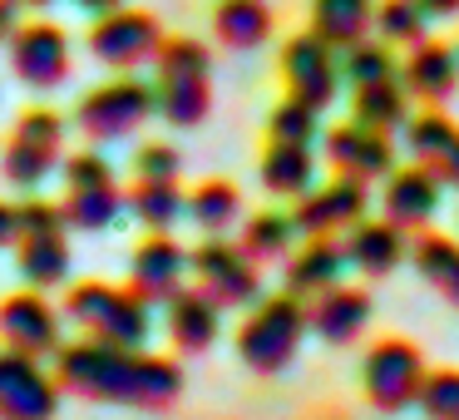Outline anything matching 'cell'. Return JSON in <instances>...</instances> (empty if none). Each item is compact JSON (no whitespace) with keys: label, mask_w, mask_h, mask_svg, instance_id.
I'll use <instances>...</instances> for the list:
<instances>
[{"label":"cell","mask_w":459,"mask_h":420,"mask_svg":"<svg viewBox=\"0 0 459 420\" xmlns=\"http://www.w3.org/2000/svg\"><path fill=\"white\" fill-rule=\"evenodd\" d=\"M0 337L5 346L30 351V356H55L60 351V311L45 302V292H15L0 302Z\"/></svg>","instance_id":"e0dca14e"},{"label":"cell","mask_w":459,"mask_h":420,"mask_svg":"<svg viewBox=\"0 0 459 420\" xmlns=\"http://www.w3.org/2000/svg\"><path fill=\"white\" fill-rule=\"evenodd\" d=\"M163 307H169V337H173V346H178V351L198 356V351H208L212 341H218L222 307L203 287H178Z\"/></svg>","instance_id":"603a6c76"},{"label":"cell","mask_w":459,"mask_h":420,"mask_svg":"<svg viewBox=\"0 0 459 420\" xmlns=\"http://www.w3.org/2000/svg\"><path fill=\"white\" fill-rule=\"evenodd\" d=\"M163 45V25L149 11H134V5H114V11L94 15L90 25V55L109 70H139L159 55Z\"/></svg>","instance_id":"8fae6325"},{"label":"cell","mask_w":459,"mask_h":420,"mask_svg":"<svg viewBox=\"0 0 459 420\" xmlns=\"http://www.w3.org/2000/svg\"><path fill=\"white\" fill-rule=\"evenodd\" d=\"M65 317L94 341H114V346H143L149 341V302L134 287H114V282H74L65 297Z\"/></svg>","instance_id":"277c9868"},{"label":"cell","mask_w":459,"mask_h":420,"mask_svg":"<svg viewBox=\"0 0 459 420\" xmlns=\"http://www.w3.org/2000/svg\"><path fill=\"white\" fill-rule=\"evenodd\" d=\"M60 213H65V228H80V232H104L124 213V193H119V179H114V163L100 149H80L65 163Z\"/></svg>","instance_id":"8992f818"},{"label":"cell","mask_w":459,"mask_h":420,"mask_svg":"<svg viewBox=\"0 0 459 420\" xmlns=\"http://www.w3.org/2000/svg\"><path fill=\"white\" fill-rule=\"evenodd\" d=\"M262 173V188L277 193V198H301V193L316 183V153L311 144H287V139H272L267 153L257 163Z\"/></svg>","instance_id":"d4e9b609"},{"label":"cell","mask_w":459,"mask_h":420,"mask_svg":"<svg viewBox=\"0 0 459 420\" xmlns=\"http://www.w3.org/2000/svg\"><path fill=\"white\" fill-rule=\"evenodd\" d=\"M307 302L277 292V297H257L247 311V321L238 327V356L257 376H277L297 361V346L307 337Z\"/></svg>","instance_id":"3957f363"},{"label":"cell","mask_w":459,"mask_h":420,"mask_svg":"<svg viewBox=\"0 0 459 420\" xmlns=\"http://www.w3.org/2000/svg\"><path fill=\"white\" fill-rule=\"evenodd\" d=\"M60 149H65V119L55 109H25L15 119L5 153H0V173L15 188H35L45 183V173L60 169Z\"/></svg>","instance_id":"30bf717a"},{"label":"cell","mask_w":459,"mask_h":420,"mask_svg":"<svg viewBox=\"0 0 459 420\" xmlns=\"http://www.w3.org/2000/svg\"><path fill=\"white\" fill-rule=\"evenodd\" d=\"M351 119L366 124V129L395 134L410 119V94L400 84V74L390 80H370V84H351Z\"/></svg>","instance_id":"484cf974"},{"label":"cell","mask_w":459,"mask_h":420,"mask_svg":"<svg viewBox=\"0 0 459 420\" xmlns=\"http://www.w3.org/2000/svg\"><path fill=\"white\" fill-rule=\"evenodd\" d=\"M15 267L35 292H50L70 277V238H65V213L50 198L15 203Z\"/></svg>","instance_id":"5b68a950"},{"label":"cell","mask_w":459,"mask_h":420,"mask_svg":"<svg viewBox=\"0 0 459 420\" xmlns=\"http://www.w3.org/2000/svg\"><path fill=\"white\" fill-rule=\"evenodd\" d=\"M429 169L439 173V183H445V188H459V134H455V144H449V149L429 163Z\"/></svg>","instance_id":"f35d334b"},{"label":"cell","mask_w":459,"mask_h":420,"mask_svg":"<svg viewBox=\"0 0 459 420\" xmlns=\"http://www.w3.org/2000/svg\"><path fill=\"white\" fill-rule=\"evenodd\" d=\"M420 410L429 420H459V371H425V386H420Z\"/></svg>","instance_id":"8d00e7d4"},{"label":"cell","mask_w":459,"mask_h":420,"mask_svg":"<svg viewBox=\"0 0 459 420\" xmlns=\"http://www.w3.org/2000/svg\"><path fill=\"white\" fill-rule=\"evenodd\" d=\"M439 193H445L439 173L429 169V163L410 159L405 169L385 173V218L400 223V228H425L439 208Z\"/></svg>","instance_id":"7402d4cb"},{"label":"cell","mask_w":459,"mask_h":420,"mask_svg":"<svg viewBox=\"0 0 459 420\" xmlns=\"http://www.w3.org/2000/svg\"><path fill=\"white\" fill-rule=\"evenodd\" d=\"M400 84H405V94L420 100V104L455 100V90H459V50L425 35L420 45H410V60L400 65Z\"/></svg>","instance_id":"d6986e66"},{"label":"cell","mask_w":459,"mask_h":420,"mask_svg":"<svg viewBox=\"0 0 459 420\" xmlns=\"http://www.w3.org/2000/svg\"><path fill=\"white\" fill-rule=\"evenodd\" d=\"M55 410H60L55 371H45L30 351H0V420H55Z\"/></svg>","instance_id":"4fadbf2b"},{"label":"cell","mask_w":459,"mask_h":420,"mask_svg":"<svg viewBox=\"0 0 459 420\" xmlns=\"http://www.w3.org/2000/svg\"><path fill=\"white\" fill-rule=\"evenodd\" d=\"M15 25H21V0H0V45H11Z\"/></svg>","instance_id":"ab89813d"},{"label":"cell","mask_w":459,"mask_h":420,"mask_svg":"<svg viewBox=\"0 0 459 420\" xmlns=\"http://www.w3.org/2000/svg\"><path fill=\"white\" fill-rule=\"evenodd\" d=\"M366 208H370L366 183L336 173L331 183H311V188L301 193L297 208H291V223H297L301 238H336V232L351 228V223L366 218Z\"/></svg>","instance_id":"5bb4252c"},{"label":"cell","mask_w":459,"mask_h":420,"mask_svg":"<svg viewBox=\"0 0 459 420\" xmlns=\"http://www.w3.org/2000/svg\"><path fill=\"white\" fill-rule=\"evenodd\" d=\"M11 70L21 84L30 90H60L70 80V35L50 21H30V25H15L11 35Z\"/></svg>","instance_id":"9a60e30c"},{"label":"cell","mask_w":459,"mask_h":420,"mask_svg":"<svg viewBox=\"0 0 459 420\" xmlns=\"http://www.w3.org/2000/svg\"><path fill=\"white\" fill-rule=\"evenodd\" d=\"M153 104L173 129H198L212 109V55L193 35H163L153 55Z\"/></svg>","instance_id":"7a4b0ae2"},{"label":"cell","mask_w":459,"mask_h":420,"mask_svg":"<svg viewBox=\"0 0 459 420\" xmlns=\"http://www.w3.org/2000/svg\"><path fill=\"white\" fill-rule=\"evenodd\" d=\"M21 5H50V0H21Z\"/></svg>","instance_id":"ee69618b"},{"label":"cell","mask_w":459,"mask_h":420,"mask_svg":"<svg viewBox=\"0 0 459 420\" xmlns=\"http://www.w3.org/2000/svg\"><path fill=\"white\" fill-rule=\"evenodd\" d=\"M188 277V252L169 238V232H149V238L134 248V262H129V287L139 292L143 302H169L173 292L183 287Z\"/></svg>","instance_id":"ac0fdd59"},{"label":"cell","mask_w":459,"mask_h":420,"mask_svg":"<svg viewBox=\"0 0 459 420\" xmlns=\"http://www.w3.org/2000/svg\"><path fill=\"white\" fill-rule=\"evenodd\" d=\"M370 21H376V0H311V31L336 50L366 40Z\"/></svg>","instance_id":"83f0119b"},{"label":"cell","mask_w":459,"mask_h":420,"mask_svg":"<svg viewBox=\"0 0 459 420\" xmlns=\"http://www.w3.org/2000/svg\"><path fill=\"white\" fill-rule=\"evenodd\" d=\"M370 25L385 45H420L429 35V15L420 11V0H380Z\"/></svg>","instance_id":"836d02e7"},{"label":"cell","mask_w":459,"mask_h":420,"mask_svg":"<svg viewBox=\"0 0 459 420\" xmlns=\"http://www.w3.org/2000/svg\"><path fill=\"white\" fill-rule=\"evenodd\" d=\"M360 386H366L370 406L385 410V416L410 410L420 400V386H425V356H420V346L405 337H380L366 351V361H360Z\"/></svg>","instance_id":"ba28073f"},{"label":"cell","mask_w":459,"mask_h":420,"mask_svg":"<svg viewBox=\"0 0 459 420\" xmlns=\"http://www.w3.org/2000/svg\"><path fill=\"white\" fill-rule=\"evenodd\" d=\"M188 208L183 203V188L178 179H134L129 188V213L143 223L149 232H169L178 223V213Z\"/></svg>","instance_id":"f546056e"},{"label":"cell","mask_w":459,"mask_h":420,"mask_svg":"<svg viewBox=\"0 0 459 420\" xmlns=\"http://www.w3.org/2000/svg\"><path fill=\"white\" fill-rule=\"evenodd\" d=\"M400 129H405V149H410V159H415V163H435L439 153H445L449 144H455L459 124L449 119L445 109H435V104H429V109L410 114V119L400 124Z\"/></svg>","instance_id":"d6a6232c"},{"label":"cell","mask_w":459,"mask_h":420,"mask_svg":"<svg viewBox=\"0 0 459 420\" xmlns=\"http://www.w3.org/2000/svg\"><path fill=\"white\" fill-rule=\"evenodd\" d=\"M420 11L429 21H449V15H459V0H420Z\"/></svg>","instance_id":"60d3db41"},{"label":"cell","mask_w":459,"mask_h":420,"mask_svg":"<svg viewBox=\"0 0 459 420\" xmlns=\"http://www.w3.org/2000/svg\"><path fill=\"white\" fill-rule=\"evenodd\" d=\"M55 381L84 400L134 410H163L183 396V366L169 356H153L143 346H114V341H74L55 351Z\"/></svg>","instance_id":"6da1fadb"},{"label":"cell","mask_w":459,"mask_h":420,"mask_svg":"<svg viewBox=\"0 0 459 420\" xmlns=\"http://www.w3.org/2000/svg\"><path fill=\"white\" fill-rule=\"evenodd\" d=\"M346 267L366 272V277H390L400 262L410 258V238L400 223L390 218H360L346 228Z\"/></svg>","instance_id":"ffe728a7"},{"label":"cell","mask_w":459,"mask_h":420,"mask_svg":"<svg viewBox=\"0 0 459 420\" xmlns=\"http://www.w3.org/2000/svg\"><path fill=\"white\" fill-rule=\"evenodd\" d=\"M15 242V203H0V248Z\"/></svg>","instance_id":"b9f144b4"},{"label":"cell","mask_w":459,"mask_h":420,"mask_svg":"<svg viewBox=\"0 0 459 420\" xmlns=\"http://www.w3.org/2000/svg\"><path fill=\"white\" fill-rule=\"evenodd\" d=\"M183 159L173 144H143L139 153H134V179H178Z\"/></svg>","instance_id":"74e56055"},{"label":"cell","mask_w":459,"mask_h":420,"mask_svg":"<svg viewBox=\"0 0 459 420\" xmlns=\"http://www.w3.org/2000/svg\"><path fill=\"white\" fill-rule=\"evenodd\" d=\"M341 272H346V248L336 238H307L301 252H287V292L301 302L336 287Z\"/></svg>","instance_id":"cb8c5ba5"},{"label":"cell","mask_w":459,"mask_h":420,"mask_svg":"<svg viewBox=\"0 0 459 420\" xmlns=\"http://www.w3.org/2000/svg\"><path fill=\"white\" fill-rule=\"evenodd\" d=\"M281 80H287V94L311 109H326L341 94V50L326 45L316 31H301L281 45Z\"/></svg>","instance_id":"7c38bea8"},{"label":"cell","mask_w":459,"mask_h":420,"mask_svg":"<svg viewBox=\"0 0 459 420\" xmlns=\"http://www.w3.org/2000/svg\"><path fill=\"white\" fill-rule=\"evenodd\" d=\"M188 213H193V223H198L208 238H212V232H228L232 223H238V213H242V193L232 188L228 179H208V183L193 188Z\"/></svg>","instance_id":"4dcf8cb0"},{"label":"cell","mask_w":459,"mask_h":420,"mask_svg":"<svg viewBox=\"0 0 459 420\" xmlns=\"http://www.w3.org/2000/svg\"><path fill=\"white\" fill-rule=\"evenodd\" d=\"M188 272L198 277V287L208 292L218 307H252L262 297V272L257 262L242 252V242H228L222 232L203 238L188 252Z\"/></svg>","instance_id":"9c48e42d"},{"label":"cell","mask_w":459,"mask_h":420,"mask_svg":"<svg viewBox=\"0 0 459 420\" xmlns=\"http://www.w3.org/2000/svg\"><path fill=\"white\" fill-rule=\"evenodd\" d=\"M80 11H90V15H104V11H114V5H124V0H74Z\"/></svg>","instance_id":"7bdbcfd3"},{"label":"cell","mask_w":459,"mask_h":420,"mask_svg":"<svg viewBox=\"0 0 459 420\" xmlns=\"http://www.w3.org/2000/svg\"><path fill=\"white\" fill-rule=\"evenodd\" d=\"M321 134V109H311V104L301 100H281L277 109H272L267 119V139H287V144H311Z\"/></svg>","instance_id":"d590c367"},{"label":"cell","mask_w":459,"mask_h":420,"mask_svg":"<svg viewBox=\"0 0 459 420\" xmlns=\"http://www.w3.org/2000/svg\"><path fill=\"white\" fill-rule=\"evenodd\" d=\"M410 262L415 272L459 311V238H445V232H420L410 242Z\"/></svg>","instance_id":"4316f807"},{"label":"cell","mask_w":459,"mask_h":420,"mask_svg":"<svg viewBox=\"0 0 459 420\" xmlns=\"http://www.w3.org/2000/svg\"><path fill=\"white\" fill-rule=\"evenodd\" d=\"M153 114H159L153 84L134 80V74H119V80L100 84V90H90L80 104H74V124H80L84 139H94V144L129 139V134H139Z\"/></svg>","instance_id":"52a82bcc"},{"label":"cell","mask_w":459,"mask_h":420,"mask_svg":"<svg viewBox=\"0 0 459 420\" xmlns=\"http://www.w3.org/2000/svg\"><path fill=\"white\" fill-rule=\"evenodd\" d=\"M307 327L316 331L326 346H351V341L370 327V292L346 287V282L316 292V297L307 302Z\"/></svg>","instance_id":"44dd1931"},{"label":"cell","mask_w":459,"mask_h":420,"mask_svg":"<svg viewBox=\"0 0 459 420\" xmlns=\"http://www.w3.org/2000/svg\"><path fill=\"white\" fill-rule=\"evenodd\" d=\"M326 163L336 173H346V179H360V183H376L385 179L390 169H395V144H390V134L380 129H366V124H336V129H326Z\"/></svg>","instance_id":"2e32d148"},{"label":"cell","mask_w":459,"mask_h":420,"mask_svg":"<svg viewBox=\"0 0 459 420\" xmlns=\"http://www.w3.org/2000/svg\"><path fill=\"white\" fill-rule=\"evenodd\" d=\"M291 242H297V223H291V213H252L247 228H242V252H247L252 262L287 258Z\"/></svg>","instance_id":"1f68e13d"},{"label":"cell","mask_w":459,"mask_h":420,"mask_svg":"<svg viewBox=\"0 0 459 420\" xmlns=\"http://www.w3.org/2000/svg\"><path fill=\"white\" fill-rule=\"evenodd\" d=\"M390 74H400V60L385 40H370L366 35V40H356L351 50H341V80L370 84V80H390Z\"/></svg>","instance_id":"e575fe53"},{"label":"cell","mask_w":459,"mask_h":420,"mask_svg":"<svg viewBox=\"0 0 459 420\" xmlns=\"http://www.w3.org/2000/svg\"><path fill=\"white\" fill-rule=\"evenodd\" d=\"M212 31L228 50H257L272 35V11L267 0H218L212 11Z\"/></svg>","instance_id":"f1b7e54d"}]
</instances>
